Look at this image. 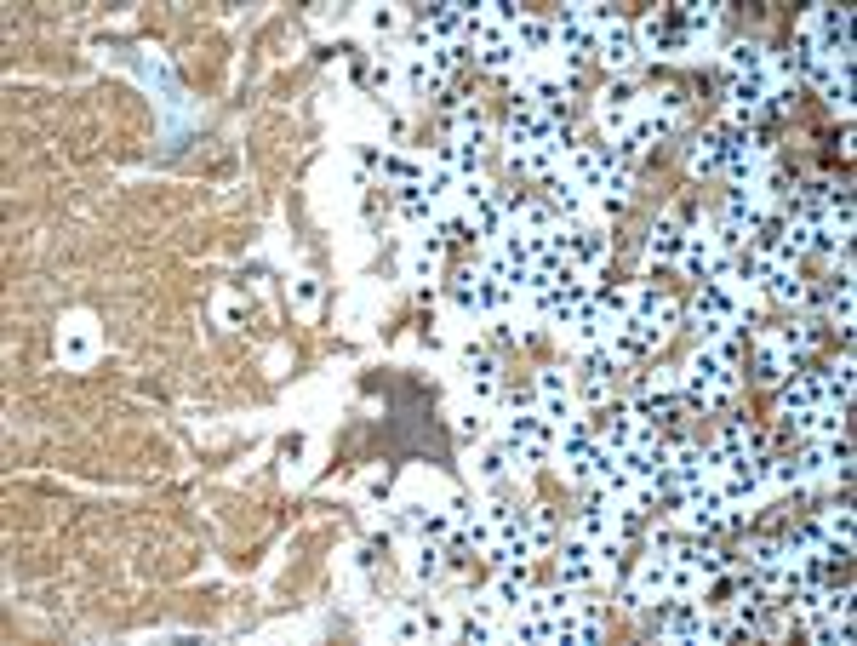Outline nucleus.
Instances as JSON below:
<instances>
[{
  "instance_id": "f257e3e1",
  "label": "nucleus",
  "mask_w": 857,
  "mask_h": 646,
  "mask_svg": "<svg viewBox=\"0 0 857 646\" xmlns=\"http://www.w3.org/2000/svg\"><path fill=\"white\" fill-rule=\"evenodd\" d=\"M680 395H686V412H720V406L738 395V366L720 361L715 349L703 344L692 361H686V372H680Z\"/></svg>"
},
{
  "instance_id": "f03ea898",
  "label": "nucleus",
  "mask_w": 857,
  "mask_h": 646,
  "mask_svg": "<svg viewBox=\"0 0 857 646\" xmlns=\"http://www.w3.org/2000/svg\"><path fill=\"white\" fill-rule=\"evenodd\" d=\"M595 58L606 63V69H635V58H640V41H635V23H623V18H612L606 29H600V46H595Z\"/></svg>"
},
{
  "instance_id": "7ed1b4c3",
  "label": "nucleus",
  "mask_w": 857,
  "mask_h": 646,
  "mask_svg": "<svg viewBox=\"0 0 857 646\" xmlns=\"http://www.w3.org/2000/svg\"><path fill=\"white\" fill-rule=\"evenodd\" d=\"M686 235H692V229H680L675 218H658V223H652V235H646V252H652V263H680V252H686Z\"/></svg>"
},
{
  "instance_id": "20e7f679",
  "label": "nucleus",
  "mask_w": 857,
  "mask_h": 646,
  "mask_svg": "<svg viewBox=\"0 0 857 646\" xmlns=\"http://www.w3.org/2000/svg\"><path fill=\"white\" fill-rule=\"evenodd\" d=\"M509 469H515V458H509V446L486 441V446L475 452V481H480V486H498L503 475H509Z\"/></svg>"
},
{
  "instance_id": "39448f33",
  "label": "nucleus",
  "mask_w": 857,
  "mask_h": 646,
  "mask_svg": "<svg viewBox=\"0 0 857 646\" xmlns=\"http://www.w3.org/2000/svg\"><path fill=\"white\" fill-rule=\"evenodd\" d=\"M440 566H446V544H435V538H423L418 549H412V561H406V572H412V584H435L440 578Z\"/></svg>"
},
{
  "instance_id": "423d86ee",
  "label": "nucleus",
  "mask_w": 857,
  "mask_h": 646,
  "mask_svg": "<svg viewBox=\"0 0 857 646\" xmlns=\"http://www.w3.org/2000/svg\"><path fill=\"white\" fill-rule=\"evenodd\" d=\"M520 526H526V538H532V555H538V549H555V515H549V504L520 509Z\"/></svg>"
},
{
  "instance_id": "0eeeda50",
  "label": "nucleus",
  "mask_w": 857,
  "mask_h": 646,
  "mask_svg": "<svg viewBox=\"0 0 857 646\" xmlns=\"http://www.w3.org/2000/svg\"><path fill=\"white\" fill-rule=\"evenodd\" d=\"M515 63H520L515 35H498V41H486V46H480V69H492V75H509Z\"/></svg>"
},
{
  "instance_id": "6e6552de",
  "label": "nucleus",
  "mask_w": 857,
  "mask_h": 646,
  "mask_svg": "<svg viewBox=\"0 0 857 646\" xmlns=\"http://www.w3.org/2000/svg\"><path fill=\"white\" fill-rule=\"evenodd\" d=\"M63 349V361L69 366H86L92 361V321H75L69 326V344H58Z\"/></svg>"
},
{
  "instance_id": "1a4fd4ad",
  "label": "nucleus",
  "mask_w": 857,
  "mask_h": 646,
  "mask_svg": "<svg viewBox=\"0 0 857 646\" xmlns=\"http://www.w3.org/2000/svg\"><path fill=\"white\" fill-rule=\"evenodd\" d=\"M578 395H583L589 406H606V401H612V378H595V372H583V378H578Z\"/></svg>"
},
{
  "instance_id": "9d476101",
  "label": "nucleus",
  "mask_w": 857,
  "mask_h": 646,
  "mask_svg": "<svg viewBox=\"0 0 857 646\" xmlns=\"http://www.w3.org/2000/svg\"><path fill=\"white\" fill-rule=\"evenodd\" d=\"M366 23H372L378 35H389V29H400V12H389V6H383V12H366Z\"/></svg>"
},
{
  "instance_id": "9b49d317",
  "label": "nucleus",
  "mask_w": 857,
  "mask_h": 646,
  "mask_svg": "<svg viewBox=\"0 0 857 646\" xmlns=\"http://www.w3.org/2000/svg\"><path fill=\"white\" fill-rule=\"evenodd\" d=\"M366 498H389V475L372 469V475H366Z\"/></svg>"
},
{
  "instance_id": "f8f14e48",
  "label": "nucleus",
  "mask_w": 857,
  "mask_h": 646,
  "mask_svg": "<svg viewBox=\"0 0 857 646\" xmlns=\"http://www.w3.org/2000/svg\"><path fill=\"white\" fill-rule=\"evenodd\" d=\"M315 298H320V286L315 281H298V303H303V309H315Z\"/></svg>"
}]
</instances>
